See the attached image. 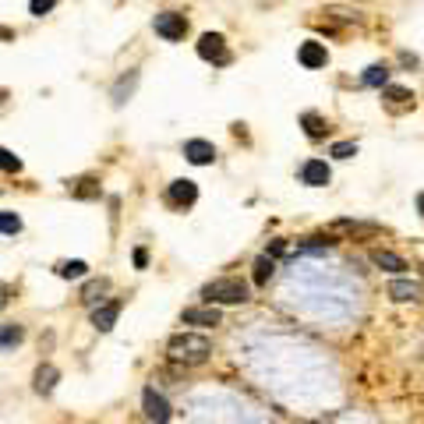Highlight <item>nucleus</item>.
Returning <instances> with one entry per match:
<instances>
[{
  "mask_svg": "<svg viewBox=\"0 0 424 424\" xmlns=\"http://www.w3.org/2000/svg\"><path fill=\"white\" fill-rule=\"evenodd\" d=\"M167 354L184 364H205L212 357V343H209V336H198V333H177V336H170Z\"/></svg>",
  "mask_w": 424,
  "mask_h": 424,
  "instance_id": "1",
  "label": "nucleus"
},
{
  "mask_svg": "<svg viewBox=\"0 0 424 424\" xmlns=\"http://www.w3.org/2000/svg\"><path fill=\"white\" fill-rule=\"evenodd\" d=\"M202 297H205L209 304H244V301L251 297V290H248V283L237 280V276H220V280L205 283Z\"/></svg>",
  "mask_w": 424,
  "mask_h": 424,
  "instance_id": "2",
  "label": "nucleus"
},
{
  "mask_svg": "<svg viewBox=\"0 0 424 424\" xmlns=\"http://www.w3.org/2000/svg\"><path fill=\"white\" fill-rule=\"evenodd\" d=\"M198 57H202V61H209V64H216V68L230 64V50H227V39H223L220 32H205V36L198 39Z\"/></svg>",
  "mask_w": 424,
  "mask_h": 424,
  "instance_id": "3",
  "label": "nucleus"
},
{
  "mask_svg": "<svg viewBox=\"0 0 424 424\" xmlns=\"http://www.w3.org/2000/svg\"><path fill=\"white\" fill-rule=\"evenodd\" d=\"M156 32L167 43H181L184 32H188V18L177 15V11H163V15H156Z\"/></svg>",
  "mask_w": 424,
  "mask_h": 424,
  "instance_id": "4",
  "label": "nucleus"
},
{
  "mask_svg": "<svg viewBox=\"0 0 424 424\" xmlns=\"http://www.w3.org/2000/svg\"><path fill=\"white\" fill-rule=\"evenodd\" d=\"M389 297H393L396 304H417V301L424 297V283H421V280H403V276H396V280L389 283Z\"/></svg>",
  "mask_w": 424,
  "mask_h": 424,
  "instance_id": "5",
  "label": "nucleus"
},
{
  "mask_svg": "<svg viewBox=\"0 0 424 424\" xmlns=\"http://www.w3.org/2000/svg\"><path fill=\"white\" fill-rule=\"evenodd\" d=\"M142 407H145V417H149L152 424H167V421H170V403H167V396H159L152 386L142 393Z\"/></svg>",
  "mask_w": 424,
  "mask_h": 424,
  "instance_id": "6",
  "label": "nucleus"
},
{
  "mask_svg": "<svg viewBox=\"0 0 424 424\" xmlns=\"http://www.w3.org/2000/svg\"><path fill=\"white\" fill-rule=\"evenodd\" d=\"M121 301L114 297V301H103V304H96V311H92V326L99 329V333H110L114 326H117V318H121Z\"/></svg>",
  "mask_w": 424,
  "mask_h": 424,
  "instance_id": "7",
  "label": "nucleus"
},
{
  "mask_svg": "<svg viewBox=\"0 0 424 424\" xmlns=\"http://www.w3.org/2000/svg\"><path fill=\"white\" fill-rule=\"evenodd\" d=\"M181 322H184V326H202V329H209V326H220L223 315H220L216 304H209V308H184Z\"/></svg>",
  "mask_w": 424,
  "mask_h": 424,
  "instance_id": "8",
  "label": "nucleus"
},
{
  "mask_svg": "<svg viewBox=\"0 0 424 424\" xmlns=\"http://www.w3.org/2000/svg\"><path fill=\"white\" fill-rule=\"evenodd\" d=\"M184 156L195 167H209L212 159H216V145L205 142V138H191V142H184Z\"/></svg>",
  "mask_w": 424,
  "mask_h": 424,
  "instance_id": "9",
  "label": "nucleus"
},
{
  "mask_svg": "<svg viewBox=\"0 0 424 424\" xmlns=\"http://www.w3.org/2000/svg\"><path fill=\"white\" fill-rule=\"evenodd\" d=\"M297 61L304 64V68H326V61H329V53H326V46L318 43V39H308V43H301V50H297Z\"/></svg>",
  "mask_w": 424,
  "mask_h": 424,
  "instance_id": "10",
  "label": "nucleus"
},
{
  "mask_svg": "<svg viewBox=\"0 0 424 424\" xmlns=\"http://www.w3.org/2000/svg\"><path fill=\"white\" fill-rule=\"evenodd\" d=\"M329 167L322 163V159H308V163L301 167V181L308 184V188H326L329 184Z\"/></svg>",
  "mask_w": 424,
  "mask_h": 424,
  "instance_id": "11",
  "label": "nucleus"
},
{
  "mask_svg": "<svg viewBox=\"0 0 424 424\" xmlns=\"http://www.w3.org/2000/svg\"><path fill=\"white\" fill-rule=\"evenodd\" d=\"M329 230L333 234H347V237H375L382 227L379 223H361V220H336Z\"/></svg>",
  "mask_w": 424,
  "mask_h": 424,
  "instance_id": "12",
  "label": "nucleus"
},
{
  "mask_svg": "<svg viewBox=\"0 0 424 424\" xmlns=\"http://www.w3.org/2000/svg\"><path fill=\"white\" fill-rule=\"evenodd\" d=\"M167 198H170V205H195L198 184H195V181H174L170 191H167Z\"/></svg>",
  "mask_w": 424,
  "mask_h": 424,
  "instance_id": "13",
  "label": "nucleus"
},
{
  "mask_svg": "<svg viewBox=\"0 0 424 424\" xmlns=\"http://www.w3.org/2000/svg\"><path fill=\"white\" fill-rule=\"evenodd\" d=\"M57 382H61V371L53 368V364H39V371H36V393L50 396Z\"/></svg>",
  "mask_w": 424,
  "mask_h": 424,
  "instance_id": "14",
  "label": "nucleus"
},
{
  "mask_svg": "<svg viewBox=\"0 0 424 424\" xmlns=\"http://www.w3.org/2000/svg\"><path fill=\"white\" fill-rule=\"evenodd\" d=\"M371 262H375L379 265V269H386V273H403L407 269V262L400 258V255H393V251H371Z\"/></svg>",
  "mask_w": 424,
  "mask_h": 424,
  "instance_id": "15",
  "label": "nucleus"
},
{
  "mask_svg": "<svg viewBox=\"0 0 424 424\" xmlns=\"http://www.w3.org/2000/svg\"><path fill=\"white\" fill-rule=\"evenodd\" d=\"M135 85H138V71H128V75H124V78L114 85V92H110V96H114V103H117V106H124V103L131 99Z\"/></svg>",
  "mask_w": 424,
  "mask_h": 424,
  "instance_id": "16",
  "label": "nucleus"
},
{
  "mask_svg": "<svg viewBox=\"0 0 424 424\" xmlns=\"http://www.w3.org/2000/svg\"><path fill=\"white\" fill-rule=\"evenodd\" d=\"M273 273H276V262L269 258V255H262V258H255V273H251V280L258 283V287H265L273 280Z\"/></svg>",
  "mask_w": 424,
  "mask_h": 424,
  "instance_id": "17",
  "label": "nucleus"
},
{
  "mask_svg": "<svg viewBox=\"0 0 424 424\" xmlns=\"http://www.w3.org/2000/svg\"><path fill=\"white\" fill-rule=\"evenodd\" d=\"M106 290H110V280H89L82 287V304H99Z\"/></svg>",
  "mask_w": 424,
  "mask_h": 424,
  "instance_id": "18",
  "label": "nucleus"
},
{
  "mask_svg": "<svg viewBox=\"0 0 424 424\" xmlns=\"http://www.w3.org/2000/svg\"><path fill=\"white\" fill-rule=\"evenodd\" d=\"M361 82L371 85V89H386V85H389V68H386V64H371V68L364 71Z\"/></svg>",
  "mask_w": 424,
  "mask_h": 424,
  "instance_id": "19",
  "label": "nucleus"
},
{
  "mask_svg": "<svg viewBox=\"0 0 424 424\" xmlns=\"http://www.w3.org/2000/svg\"><path fill=\"white\" fill-rule=\"evenodd\" d=\"M301 124H304L308 138H322V135L329 131V124H326V117H322V114H304V117H301Z\"/></svg>",
  "mask_w": 424,
  "mask_h": 424,
  "instance_id": "20",
  "label": "nucleus"
},
{
  "mask_svg": "<svg viewBox=\"0 0 424 424\" xmlns=\"http://www.w3.org/2000/svg\"><path fill=\"white\" fill-rule=\"evenodd\" d=\"M382 96H386L389 103H396V106H414V92H407V89H400V85H386Z\"/></svg>",
  "mask_w": 424,
  "mask_h": 424,
  "instance_id": "21",
  "label": "nucleus"
},
{
  "mask_svg": "<svg viewBox=\"0 0 424 424\" xmlns=\"http://www.w3.org/2000/svg\"><path fill=\"white\" fill-rule=\"evenodd\" d=\"M57 273H61L64 280H78V276L89 273V265H85L82 258H75V262H61V265H57Z\"/></svg>",
  "mask_w": 424,
  "mask_h": 424,
  "instance_id": "22",
  "label": "nucleus"
},
{
  "mask_svg": "<svg viewBox=\"0 0 424 424\" xmlns=\"http://www.w3.org/2000/svg\"><path fill=\"white\" fill-rule=\"evenodd\" d=\"M22 340H25L22 326H0V347H18Z\"/></svg>",
  "mask_w": 424,
  "mask_h": 424,
  "instance_id": "23",
  "label": "nucleus"
},
{
  "mask_svg": "<svg viewBox=\"0 0 424 424\" xmlns=\"http://www.w3.org/2000/svg\"><path fill=\"white\" fill-rule=\"evenodd\" d=\"M0 170H4V174H18L22 170V159L11 149H0Z\"/></svg>",
  "mask_w": 424,
  "mask_h": 424,
  "instance_id": "24",
  "label": "nucleus"
},
{
  "mask_svg": "<svg viewBox=\"0 0 424 424\" xmlns=\"http://www.w3.org/2000/svg\"><path fill=\"white\" fill-rule=\"evenodd\" d=\"M22 230V220L15 212H0V234H18Z\"/></svg>",
  "mask_w": 424,
  "mask_h": 424,
  "instance_id": "25",
  "label": "nucleus"
},
{
  "mask_svg": "<svg viewBox=\"0 0 424 424\" xmlns=\"http://www.w3.org/2000/svg\"><path fill=\"white\" fill-rule=\"evenodd\" d=\"M53 8H57V0H29V11H32L36 18H43V15H50Z\"/></svg>",
  "mask_w": 424,
  "mask_h": 424,
  "instance_id": "26",
  "label": "nucleus"
},
{
  "mask_svg": "<svg viewBox=\"0 0 424 424\" xmlns=\"http://www.w3.org/2000/svg\"><path fill=\"white\" fill-rule=\"evenodd\" d=\"M75 195H78V198H96V195H99V188H96V181H92V177H85V181H78Z\"/></svg>",
  "mask_w": 424,
  "mask_h": 424,
  "instance_id": "27",
  "label": "nucleus"
},
{
  "mask_svg": "<svg viewBox=\"0 0 424 424\" xmlns=\"http://www.w3.org/2000/svg\"><path fill=\"white\" fill-rule=\"evenodd\" d=\"M333 156H336V159H350V156H357V145H354V142H336V145H333Z\"/></svg>",
  "mask_w": 424,
  "mask_h": 424,
  "instance_id": "28",
  "label": "nucleus"
},
{
  "mask_svg": "<svg viewBox=\"0 0 424 424\" xmlns=\"http://www.w3.org/2000/svg\"><path fill=\"white\" fill-rule=\"evenodd\" d=\"M135 265H138V269H145V265H149V251L145 248H135Z\"/></svg>",
  "mask_w": 424,
  "mask_h": 424,
  "instance_id": "29",
  "label": "nucleus"
},
{
  "mask_svg": "<svg viewBox=\"0 0 424 424\" xmlns=\"http://www.w3.org/2000/svg\"><path fill=\"white\" fill-rule=\"evenodd\" d=\"M269 251H273V255H283V251H287V241H273V248H269Z\"/></svg>",
  "mask_w": 424,
  "mask_h": 424,
  "instance_id": "30",
  "label": "nucleus"
},
{
  "mask_svg": "<svg viewBox=\"0 0 424 424\" xmlns=\"http://www.w3.org/2000/svg\"><path fill=\"white\" fill-rule=\"evenodd\" d=\"M8 294H11V290H8L4 283H0V308H4V304H8Z\"/></svg>",
  "mask_w": 424,
  "mask_h": 424,
  "instance_id": "31",
  "label": "nucleus"
},
{
  "mask_svg": "<svg viewBox=\"0 0 424 424\" xmlns=\"http://www.w3.org/2000/svg\"><path fill=\"white\" fill-rule=\"evenodd\" d=\"M0 39H15V32H11V29H4V25H0Z\"/></svg>",
  "mask_w": 424,
  "mask_h": 424,
  "instance_id": "32",
  "label": "nucleus"
},
{
  "mask_svg": "<svg viewBox=\"0 0 424 424\" xmlns=\"http://www.w3.org/2000/svg\"><path fill=\"white\" fill-rule=\"evenodd\" d=\"M417 212H421V216H424V191L417 195Z\"/></svg>",
  "mask_w": 424,
  "mask_h": 424,
  "instance_id": "33",
  "label": "nucleus"
},
{
  "mask_svg": "<svg viewBox=\"0 0 424 424\" xmlns=\"http://www.w3.org/2000/svg\"><path fill=\"white\" fill-rule=\"evenodd\" d=\"M4 99H8V92H4V89H0V103H4Z\"/></svg>",
  "mask_w": 424,
  "mask_h": 424,
  "instance_id": "34",
  "label": "nucleus"
}]
</instances>
